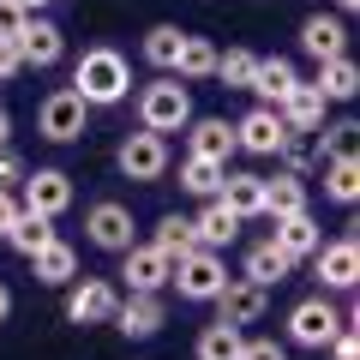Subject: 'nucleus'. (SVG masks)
Masks as SVG:
<instances>
[{
  "label": "nucleus",
  "instance_id": "1",
  "mask_svg": "<svg viewBox=\"0 0 360 360\" xmlns=\"http://www.w3.org/2000/svg\"><path fill=\"white\" fill-rule=\"evenodd\" d=\"M66 90H72L84 108H115V103H127V96H132V66H127V54L108 49V42L84 49V54H78V66H72V84H66Z\"/></svg>",
  "mask_w": 360,
  "mask_h": 360
},
{
  "label": "nucleus",
  "instance_id": "2",
  "mask_svg": "<svg viewBox=\"0 0 360 360\" xmlns=\"http://www.w3.org/2000/svg\"><path fill=\"white\" fill-rule=\"evenodd\" d=\"M186 120H193V90L180 84L174 72H162V78H150V84L139 90V127L144 132H186Z\"/></svg>",
  "mask_w": 360,
  "mask_h": 360
},
{
  "label": "nucleus",
  "instance_id": "3",
  "mask_svg": "<svg viewBox=\"0 0 360 360\" xmlns=\"http://www.w3.org/2000/svg\"><path fill=\"white\" fill-rule=\"evenodd\" d=\"M348 324V312L336 307L330 295H307L288 307V342L295 348H330V336Z\"/></svg>",
  "mask_w": 360,
  "mask_h": 360
},
{
  "label": "nucleus",
  "instance_id": "4",
  "mask_svg": "<svg viewBox=\"0 0 360 360\" xmlns=\"http://www.w3.org/2000/svg\"><path fill=\"white\" fill-rule=\"evenodd\" d=\"M168 283L180 288V300H217V295H222V283H229V264H222V252H205V246H193L186 258H174Z\"/></svg>",
  "mask_w": 360,
  "mask_h": 360
},
{
  "label": "nucleus",
  "instance_id": "5",
  "mask_svg": "<svg viewBox=\"0 0 360 360\" xmlns=\"http://www.w3.org/2000/svg\"><path fill=\"white\" fill-rule=\"evenodd\" d=\"M18 186H25V193H18V210H37V217H66V210H72V174H66V168H30L25 180H18Z\"/></svg>",
  "mask_w": 360,
  "mask_h": 360
},
{
  "label": "nucleus",
  "instance_id": "6",
  "mask_svg": "<svg viewBox=\"0 0 360 360\" xmlns=\"http://www.w3.org/2000/svg\"><path fill=\"white\" fill-rule=\"evenodd\" d=\"M84 234L96 252H127V246H139V222H132V210L120 205V198H103V205L84 210Z\"/></svg>",
  "mask_w": 360,
  "mask_h": 360
},
{
  "label": "nucleus",
  "instance_id": "7",
  "mask_svg": "<svg viewBox=\"0 0 360 360\" xmlns=\"http://www.w3.org/2000/svg\"><path fill=\"white\" fill-rule=\"evenodd\" d=\"M312 276H319V295H348L360 283V240L342 234V240H324L312 252Z\"/></svg>",
  "mask_w": 360,
  "mask_h": 360
},
{
  "label": "nucleus",
  "instance_id": "8",
  "mask_svg": "<svg viewBox=\"0 0 360 360\" xmlns=\"http://www.w3.org/2000/svg\"><path fill=\"white\" fill-rule=\"evenodd\" d=\"M168 162H174V156H168V139L162 132H127V139H120V150H115V168L127 180H162L168 174Z\"/></svg>",
  "mask_w": 360,
  "mask_h": 360
},
{
  "label": "nucleus",
  "instance_id": "9",
  "mask_svg": "<svg viewBox=\"0 0 360 360\" xmlns=\"http://www.w3.org/2000/svg\"><path fill=\"white\" fill-rule=\"evenodd\" d=\"M120 307V288L108 276H72L66 283V324H108Z\"/></svg>",
  "mask_w": 360,
  "mask_h": 360
},
{
  "label": "nucleus",
  "instance_id": "10",
  "mask_svg": "<svg viewBox=\"0 0 360 360\" xmlns=\"http://www.w3.org/2000/svg\"><path fill=\"white\" fill-rule=\"evenodd\" d=\"M84 120H90V108L78 103L72 90H49L42 108H37V132L49 144H78V139H84Z\"/></svg>",
  "mask_w": 360,
  "mask_h": 360
},
{
  "label": "nucleus",
  "instance_id": "11",
  "mask_svg": "<svg viewBox=\"0 0 360 360\" xmlns=\"http://www.w3.org/2000/svg\"><path fill=\"white\" fill-rule=\"evenodd\" d=\"M288 139H295V132L283 127L276 108H246V115L234 120V150H246V156H283Z\"/></svg>",
  "mask_w": 360,
  "mask_h": 360
},
{
  "label": "nucleus",
  "instance_id": "12",
  "mask_svg": "<svg viewBox=\"0 0 360 360\" xmlns=\"http://www.w3.org/2000/svg\"><path fill=\"white\" fill-rule=\"evenodd\" d=\"M264 312H270V288L246 283V276H229V283H222V295H217V319L222 324L246 330V324H258Z\"/></svg>",
  "mask_w": 360,
  "mask_h": 360
},
{
  "label": "nucleus",
  "instance_id": "13",
  "mask_svg": "<svg viewBox=\"0 0 360 360\" xmlns=\"http://www.w3.org/2000/svg\"><path fill=\"white\" fill-rule=\"evenodd\" d=\"M108 324H115L127 342H150V336L168 324V307H162V295H127V300L115 307V319H108Z\"/></svg>",
  "mask_w": 360,
  "mask_h": 360
},
{
  "label": "nucleus",
  "instance_id": "14",
  "mask_svg": "<svg viewBox=\"0 0 360 360\" xmlns=\"http://www.w3.org/2000/svg\"><path fill=\"white\" fill-rule=\"evenodd\" d=\"M168 270H174V264H168V258L156 252L150 240H144V246H127V252H120V276H127V295H162V288H168Z\"/></svg>",
  "mask_w": 360,
  "mask_h": 360
},
{
  "label": "nucleus",
  "instance_id": "15",
  "mask_svg": "<svg viewBox=\"0 0 360 360\" xmlns=\"http://www.w3.org/2000/svg\"><path fill=\"white\" fill-rule=\"evenodd\" d=\"M13 49H18V60H25V66L49 72V66L66 54V37H60V25H54V18H25V30L13 37Z\"/></svg>",
  "mask_w": 360,
  "mask_h": 360
},
{
  "label": "nucleus",
  "instance_id": "16",
  "mask_svg": "<svg viewBox=\"0 0 360 360\" xmlns=\"http://www.w3.org/2000/svg\"><path fill=\"white\" fill-rule=\"evenodd\" d=\"M186 156L229 168V156H234V127H229V120H217V115H193V120H186Z\"/></svg>",
  "mask_w": 360,
  "mask_h": 360
},
{
  "label": "nucleus",
  "instance_id": "17",
  "mask_svg": "<svg viewBox=\"0 0 360 360\" xmlns=\"http://www.w3.org/2000/svg\"><path fill=\"white\" fill-rule=\"evenodd\" d=\"M300 54H312V60H336V54H348L342 13H307V18H300Z\"/></svg>",
  "mask_w": 360,
  "mask_h": 360
},
{
  "label": "nucleus",
  "instance_id": "18",
  "mask_svg": "<svg viewBox=\"0 0 360 360\" xmlns=\"http://www.w3.org/2000/svg\"><path fill=\"white\" fill-rule=\"evenodd\" d=\"M295 84H300L295 60H283V54H270V60H264V54H258V66H252V84H246V90L258 96V108H283V96H288Z\"/></svg>",
  "mask_w": 360,
  "mask_h": 360
},
{
  "label": "nucleus",
  "instance_id": "19",
  "mask_svg": "<svg viewBox=\"0 0 360 360\" xmlns=\"http://www.w3.org/2000/svg\"><path fill=\"white\" fill-rule=\"evenodd\" d=\"M270 240L300 264V258H312V252L324 246V222L312 217V210H295V217H276V234H270Z\"/></svg>",
  "mask_w": 360,
  "mask_h": 360
},
{
  "label": "nucleus",
  "instance_id": "20",
  "mask_svg": "<svg viewBox=\"0 0 360 360\" xmlns=\"http://www.w3.org/2000/svg\"><path fill=\"white\" fill-rule=\"evenodd\" d=\"M222 205L234 210L240 222H252V217H264V174H252V168H229L222 174Z\"/></svg>",
  "mask_w": 360,
  "mask_h": 360
},
{
  "label": "nucleus",
  "instance_id": "21",
  "mask_svg": "<svg viewBox=\"0 0 360 360\" xmlns=\"http://www.w3.org/2000/svg\"><path fill=\"white\" fill-rule=\"evenodd\" d=\"M234 234H240V217H234L222 198H205V210L193 217V240L205 246V252H222V246H234Z\"/></svg>",
  "mask_w": 360,
  "mask_h": 360
},
{
  "label": "nucleus",
  "instance_id": "22",
  "mask_svg": "<svg viewBox=\"0 0 360 360\" xmlns=\"http://www.w3.org/2000/svg\"><path fill=\"white\" fill-rule=\"evenodd\" d=\"M295 210H312V186L300 174H264V217L276 222V217H295Z\"/></svg>",
  "mask_w": 360,
  "mask_h": 360
},
{
  "label": "nucleus",
  "instance_id": "23",
  "mask_svg": "<svg viewBox=\"0 0 360 360\" xmlns=\"http://www.w3.org/2000/svg\"><path fill=\"white\" fill-rule=\"evenodd\" d=\"M276 115H283V127H288V132L300 139V132H319V127H324L330 103H324V96H319L312 84H295V90L283 96V108H276Z\"/></svg>",
  "mask_w": 360,
  "mask_h": 360
},
{
  "label": "nucleus",
  "instance_id": "24",
  "mask_svg": "<svg viewBox=\"0 0 360 360\" xmlns=\"http://www.w3.org/2000/svg\"><path fill=\"white\" fill-rule=\"evenodd\" d=\"M240 276H246V283H258V288H276V283H288V276H295V258H288L276 240H258L252 252H246Z\"/></svg>",
  "mask_w": 360,
  "mask_h": 360
},
{
  "label": "nucleus",
  "instance_id": "25",
  "mask_svg": "<svg viewBox=\"0 0 360 360\" xmlns=\"http://www.w3.org/2000/svg\"><path fill=\"white\" fill-rule=\"evenodd\" d=\"M312 90H319L324 103H354V96H360V66H354V54L319 60V78H312Z\"/></svg>",
  "mask_w": 360,
  "mask_h": 360
},
{
  "label": "nucleus",
  "instance_id": "26",
  "mask_svg": "<svg viewBox=\"0 0 360 360\" xmlns=\"http://www.w3.org/2000/svg\"><path fill=\"white\" fill-rule=\"evenodd\" d=\"M30 270H37V283L66 288V283L78 276V252H72V240H60V234H54L49 246H37V252H30Z\"/></svg>",
  "mask_w": 360,
  "mask_h": 360
},
{
  "label": "nucleus",
  "instance_id": "27",
  "mask_svg": "<svg viewBox=\"0 0 360 360\" xmlns=\"http://www.w3.org/2000/svg\"><path fill=\"white\" fill-rule=\"evenodd\" d=\"M217 42L210 37H193V30H186V37H180V54H174V78L180 84H198V78H210L217 72Z\"/></svg>",
  "mask_w": 360,
  "mask_h": 360
},
{
  "label": "nucleus",
  "instance_id": "28",
  "mask_svg": "<svg viewBox=\"0 0 360 360\" xmlns=\"http://www.w3.org/2000/svg\"><path fill=\"white\" fill-rule=\"evenodd\" d=\"M324 198L330 205H354L360 198V162H354V150H336V156H324Z\"/></svg>",
  "mask_w": 360,
  "mask_h": 360
},
{
  "label": "nucleus",
  "instance_id": "29",
  "mask_svg": "<svg viewBox=\"0 0 360 360\" xmlns=\"http://www.w3.org/2000/svg\"><path fill=\"white\" fill-rule=\"evenodd\" d=\"M150 246H156V252H162L168 258V264H174V258H186V252H193V217H180V210H168V217L162 222H156V229H150Z\"/></svg>",
  "mask_w": 360,
  "mask_h": 360
},
{
  "label": "nucleus",
  "instance_id": "30",
  "mask_svg": "<svg viewBox=\"0 0 360 360\" xmlns=\"http://www.w3.org/2000/svg\"><path fill=\"white\" fill-rule=\"evenodd\" d=\"M180 37H186V30H180V25H150V30H144V42H139L144 66H156V72H174V54H180Z\"/></svg>",
  "mask_w": 360,
  "mask_h": 360
},
{
  "label": "nucleus",
  "instance_id": "31",
  "mask_svg": "<svg viewBox=\"0 0 360 360\" xmlns=\"http://www.w3.org/2000/svg\"><path fill=\"white\" fill-rule=\"evenodd\" d=\"M49 240H54V222H49V217H37V210H18L13 229H6V246H13L18 258H30L37 246H49Z\"/></svg>",
  "mask_w": 360,
  "mask_h": 360
},
{
  "label": "nucleus",
  "instance_id": "32",
  "mask_svg": "<svg viewBox=\"0 0 360 360\" xmlns=\"http://www.w3.org/2000/svg\"><path fill=\"white\" fill-rule=\"evenodd\" d=\"M240 336L246 330H234V324H205V330H198V342H193V354L198 360H234V354H240Z\"/></svg>",
  "mask_w": 360,
  "mask_h": 360
},
{
  "label": "nucleus",
  "instance_id": "33",
  "mask_svg": "<svg viewBox=\"0 0 360 360\" xmlns=\"http://www.w3.org/2000/svg\"><path fill=\"white\" fill-rule=\"evenodd\" d=\"M222 174H229V168L198 162V156H186V162H180V186H186L193 198H217V193H222Z\"/></svg>",
  "mask_w": 360,
  "mask_h": 360
},
{
  "label": "nucleus",
  "instance_id": "34",
  "mask_svg": "<svg viewBox=\"0 0 360 360\" xmlns=\"http://www.w3.org/2000/svg\"><path fill=\"white\" fill-rule=\"evenodd\" d=\"M252 66H258L252 49H229V54H217V72L210 78H222V90H246L252 84Z\"/></svg>",
  "mask_w": 360,
  "mask_h": 360
},
{
  "label": "nucleus",
  "instance_id": "35",
  "mask_svg": "<svg viewBox=\"0 0 360 360\" xmlns=\"http://www.w3.org/2000/svg\"><path fill=\"white\" fill-rule=\"evenodd\" d=\"M348 139H354V120H336V127H319V132H312V162H324V156L348 150Z\"/></svg>",
  "mask_w": 360,
  "mask_h": 360
},
{
  "label": "nucleus",
  "instance_id": "36",
  "mask_svg": "<svg viewBox=\"0 0 360 360\" xmlns=\"http://www.w3.org/2000/svg\"><path fill=\"white\" fill-rule=\"evenodd\" d=\"M234 360H288V348L276 336H240V354Z\"/></svg>",
  "mask_w": 360,
  "mask_h": 360
},
{
  "label": "nucleus",
  "instance_id": "37",
  "mask_svg": "<svg viewBox=\"0 0 360 360\" xmlns=\"http://www.w3.org/2000/svg\"><path fill=\"white\" fill-rule=\"evenodd\" d=\"M330 360H360V336H354V319L330 336Z\"/></svg>",
  "mask_w": 360,
  "mask_h": 360
},
{
  "label": "nucleus",
  "instance_id": "38",
  "mask_svg": "<svg viewBox=\"0 0 360 360\" xmlns=\"http://www.w3.org/2000/svg\"><path fill=\"white\" fill-rule=\"evenodd\" d=\"M25 174H30V162L13 150V144H6V150H0V186H18Z\"/></svg>",
  "mask_w": 360,
  "mask_h": 360
},
{
  "label": "nucleus",
  "instance_id": "39",
  "mask_svg": "<svg viewBox=\"0 0 360 360\" xmlns=\"http://www.w3.org/2000/svg\"><path fill=\"white\" fill-rule=\"evenodd\" d=\"M25 18H30L25 6H13V0H0V42H13L18 30H25Z\"/></svg>",
  "mask_w": 360,
  "mask_h": 360
},
{
  "label": "nucleus",
  "instance_id": "40",
  "mask_svg": "<svg viewBox=\"0 0 360 360\" xmlns=\"http://www.w3.org/2000/svg\"><path fill=\"white\" fill-rule=\"evenodd\" d=\"M13 217H18V193L0 186V240H6V229H13Z\"/></svg>",
  "mask_w": 360,
  "mask_h": 360
},
{
  "label": "nucleus",
  "instance_id": "41",
  "mask_svg": "<svg viewBox=\"0 0 360 360\" xmlns=\"http://www.w3.org/2000/svg\"><path fill=\"white\" fill-rule=\"evenodd\" d=\"M18 72H25L18 49H13V42H0V84H6V78H18Z\"/></svg>",
  "mask_w": 360,
  "mask_h": 360
},
{
  "label": "nucleus",
  "instance_id": "42",
  "mask_svg": "<svg viewBox=\"0 0 360 360\" xmlns=\"http://www.w3.org/2000/svg\"><path fill=\"white\" fill-rule=\"evenodd\" d=\"M6 144H13V115L0 108V150H6Z\"/></svg>",
  "mask_w": 360,
  "mask_h": 360
},
{
  "label": "nucleus",
  "instance_id": "43",
  "mask_svg": "<svg viewBox=\"0 0 360 360\" xmlns=\"http://www.w3.org/2000/svg\"><path fill=\"white\" fill-rule=\"evenodd\" d=\"M6 319H13V288L0 283V324H6Z\"/></svg>",
  "mask_w": 360,
  "mask_h": 360
},
{
  "label": "nucleus",
  "instance_id": "44",
  "mask_svg": "<svg viewBox=\"0 0 360 360\" xmlns=\"http://www.w3.org/2000/svg\"><path fill=\"white\" fill-rule=\"evenodd\" d=\"M13 6H25V13H30V18H37V13H42V6H54V0H13Z\"/></svg>",
  "mask_w": 360,
  "mask_h": 360
},
{
  "label": "nucleus",
  "instance_id": "45",
  "mask_svg": "<svg viewBox=\"0 0 360 360\" xmlns=\"http://www.w3.org/2000/svg\"><path fill=\"white\" fill-rule=\"evenodd\" d=\"M354 6H360V0H336V13H354Z\"/></svg>",
  "mask_w": 360,
  "mask_h": 360
}]
</instances>
